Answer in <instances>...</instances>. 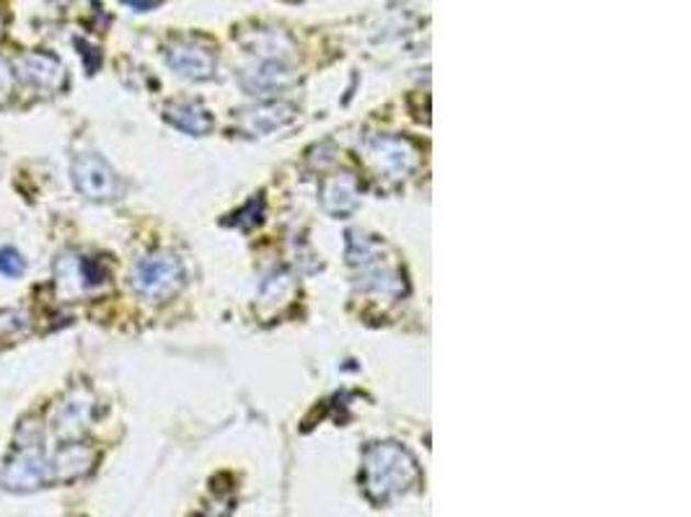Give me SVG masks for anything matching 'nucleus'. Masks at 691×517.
<instances>
[{
  "label": "nucleus",
  "mask_w": 691,
  "mask_h": 517,
  "mask_svg": "<svg viewBox=\"0 0 691 517\" xmlns=\"http://www.w3.org/2000/svg\"><path fill=\"white\" fill-rule=\"evenodd\" d=\"M420 466L405 445L399 443H373L363 450V469L360 484L376 505H386L399 494L412 490L420 481Z\"/></svg>",
  "instance_id": "nucleus-1"
},
{
  "label": "nucleus",
  "mask_w": 691,
  "mask_h": 517,
  "mask_svg": "<svg viewBox=\"0 0 691 517\" xmlns=\"http://www.w3.org/2000/svg\"><path fill=\"white\" fill-rule=\"evenodd\" d=\"M386 246L373 235L348 233V262L358 272V287L376 298L401 300L407 296V277L394 258L384 256Z\"/></svg>",
  "instance_id": "nucleus-2"
},
{
  "label": "nucleus",
  "mask_w": 691,
  "mask_h": 517,
  "mask_svg": "<svg viewBox=\"0 0 691 517\" xmlns=\"http://www.w3.org/2000/svg\"><path fill=\"white\" fill-rule=\"evenodd\" d=\"M133 285L135 292L150 303H167V300L179 296L186 285L182 258L171 251H150L135 264Z\"/></svg>",
  "instance_id": "nucleus-3"
},
{
  "label": "nucleus",
  "mask_w": 691,
  "mask_h": 517,
  "mask_svg": "<svg viewBox=\"0 0 691 517\" xmlns=\"http://www.w3.org/2000/svg\"><path fill=\"white\" fill-rule=\"evenodd\" d=\"M363 156L381 182H401L420 166V148L405 135H373L365 142Z\"/></svg>",
  "instance_id": "nucleus-4"
},
{
  "label": "nucleus",
  "mask_w": 691,
  "mask_h": 517,
  "mask_svg": "<svg viewBox=\"0 0 691 517\" xmlns=\"http://www.w3.org/2000/svg\"><path fill=\"white\" fill-rule=\"evenodd\" d=\"M53 481V469H49L45 456V443L37 445H16V452L9 458L3 473H0V486L5 492L26 494L37 492Z\"/></svg>",
  "instance_id": "nucleus-5"
},
{
  "label": "nucleus",
  "mask_w": 691,
  "mask_h": 517,
  "mask_svg": "<svg viewBox=\"0 0 691 517\" xmlns=\"http://www.w3.org/2000/svg\"><path fill=\"white\" fill-rule=\"evenodd\" d=\"M70 176L78 194L89 203H114L122 194V179L99 153H78Z\"/></svg>",
  "instance_id": "nucleus-6"
},
{
  "label": "nucleus",
  "mask_w": 691,
  "mask_h": 517,
  "mask_svg": "<svg viewBox=\"0 0 691 517\" xmlns=\"http://www.w3.org/2000/svg\"><path fill=\"white\" fill-rule=\"evenodd\" d=\"M106 279H110V272L99 258L65 254L57 262V292L65 298H76L97 290Z\"/></svg>",
  "instance_id": "nucleus-7"
},
{
  "label": "nucleus",
  "mask_w": 691,
  "mask_h": 517,
  "mask_svg": "<svg viewBox=\"0 0 691 517\" xmlns=\"http://www.w3.org/2000/svg\"><path fill=\"white\" fill-rule=\"evenodd\" d=\"M167 62L174 73L190 78V81H207V78L215 76V68H218L215 49L207 42L192 37L171 42L167 47Z\"/></svg>",
  "instance_id": "nucleus-8"
},
{
  "label": "nucleus",
  "mask_w": 691,
  "mask_h": 517,
  "mask_svg": "<svg viewBox=\"0 0 691 517\" xmlns=\"http://www.w3.org/2000/svg\"><path fill=\"white\" fill-rule=\"evenodd\" d=\"M295 117H298V110L293 104L262 102L236 114L234 125L236 133H241L243 138H268V135H275L280 129L291 127Z\"/></svg>",
  "instance_id": "nucleus-9"
},
{
  "label": "nucleus",
  "mask_w": 691,
  "mask_h": 517,
  "mask_svg": "<svg viewBox=\"0 0 691 517\" xmlns=\"http://www.w3.org/2000/svg\"><path fill=\"white\" fill-rule=\"evenodd\" d=\"M16 78H21L26 85H32L34 91L55 93L65 91L68 85V70H65L63 60L53 53H26L19 57L16 62Z\"/></svg>",
  "instance_id": "nucleus-10"
},
{
  "label": "nucleus",
  "mask_w": 691,
  "mask_h": 517,
  "mask_svg": "<svg viewBox=\"0 0 691 517\" xmlns=\"http://www.w3.org/2000/svg\"><path fill=\"white\" fill-rule=\"evenodd\" d=\"M295 81H298V76L287 68V62L277 60L251 62L239 73L241 89L251 96H272V93L291 89Z\"/></svg>",
  "instance_id": "nucleus-11"
},
{
  "label": "nucleus",
  "mask_w": 691,
  "mask_h": 517,
  "mask_svg": "<svg viewBox=\"0 0 691 517\" xmlns=\"http://www.w3.org/2000/svg\"><path fill=\"white\" fill-rule=\"evenodd\" d=\"M321 210L332 218H350L360 207V182L350 171L327 176L319 186Z\"/></svg>",
  "instance_id": "nucleus-12"
},
{
  "label": "nucleus",
  "mask_w": 691,
  "mask_h": 517,
  "mask_svg": "<svg viewBox=\"0 0 691 517\" xmlns=\"http://www.w3.org/2000/svg\"><path fill=\"white\" fill-rule=\"evenodd\" d=\"M93 416V397L89 388L78 386L65 397L55 409V429L65 440H76L78 435H83V429L89 427Z\"/></svg>",
  "instance_id": "nucleus-13"
},
{
  "label": "nucleus",
  "mask_w": 691,
  "mask_h": 517,
  "mask_svg": "<svg viewBox=\"0 0 691 517\" xmlns=\"http://www.w3.org/2000/svg\"><path fill=\"white\" fill-rule=\"evenodd\" d=\"M97 461H99V452L97 448H91L89 443L65 440V445L57 448L53 463H49V469H53V481L70 484V481L89 476Z\"/></svg>",
  "instance_id": "nucleus-14"
},
{
  "label": "nucleus",
  "mask_w": 691,
  "mask_h": 517,
  "mask_svg": "<svg viewBox=\"0 0 691 517\" xmlns=\"http://www.w3.org/2000/svg\"><path fill=\"white\" fill-rule=\"evenodd\" d=\"M163 119L169 125H174L182 133L192 135V138H205V135L213 133L215 119L213 114L205 110L200 102H174L163 110Z\"/></svg>",
  "instance_id": "nucleus-15"
},
{
  "label": "nucleus",
  "mask_w": 691,
  "mask_h": 517,
  "mask_svg": "<svg viewBox=\"0 0 691 517\" xmlns=\"http://www.w3.org/2000/svg\"><path fill=\"white\" fill-rule=\"evenodd\" d=\"M249 53L259 55V60H277L287 62V57L295 53L293 39L287 37L283 28H257L241 39Z\"/></svg>",
  "instance_id": "nucleus-16"
},
{
  "label": "nucleus",
  "mask_w": 691,
  "mask_h": 517,
  "mask_svg": "<svg viewBox=\"0 0 691 517\" xmlns=\"http://www.w3.org/2000/svg\"><path fill=\"white\" fill-rule=\"evenodd\" d=\"M29 329H32V321L24 311H0V342H11L19 340V336H26Z\"/></svg>",
  "instance_id": "nucleus-17"
},
{
  "label": "nucleus",
  "mask_w": 691,
  "mask_h": 517,
  "mask_svg": "<svg viewBox=\"0 0 691 517\" xmlns=\"http://www.w3.org/2000/svg\"><path fill=\"white\" fill-rule=\"evenodd\" d=\"M24 272H26V262L16 249H11V246L0 249V275L21 277Z\"/></svg>",
  "instance_id": "nucleus-18"
},
{
  "label": "nucleus",
  "mask_w": 691,
  "mask_h": 517,
  "mask_svg": "<svg viewBox=\"0 0 691 517\" xmlns=\"http://www.w3.org/2000/svg\"><path fill=\"white\" fill-rule=\"evenodd\" d=\"M262 215H264V199L262 197H254L251 203H247V207H243L241 212L234 215V226L236 228H251L257 226V222H262Z\"/></svg>",
  "instance_id": "nucleus-19"
},
{
  "label": "nucleus",
  "mask_w": 691,
  "mask_h": 517,
  "mask_svg": "<svg viewBox=\"0 0 691 517\" xmlns=\"http://www.w3.org/2000/svg\"><path fill=\"white\" fill-rule=\"evenodd\" d=\"M13 91H16V73H13L9 60L0 57V104H9L13 99Z\"/></svg>",
  "instance_id": "nucleus-20"
}]
</instances>
